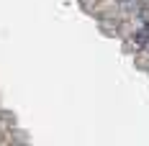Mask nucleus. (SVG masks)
Segmentation results:
<instances>
[]
</instances>
